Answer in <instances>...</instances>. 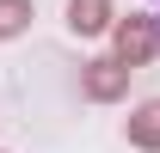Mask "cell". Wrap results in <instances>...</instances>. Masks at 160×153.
Listing matches in <instances>:
<instances>
[{"mask_svg": "<svg viewBox=\"0 0 160 153\" xmlns=\"http://www.w3.org/2000/svg\"><path fill=\"white\" fill-rule=\"evenodd\" d=\"M68 31H74V37L117 31V6H111V0H68Z\"/></svg>", "mask_w": 160, "mask_h": 153, "instance_id": "3", "label": "cell"}, {"mask_svg": "<svg viewBox=\"0 0 160 153\" xmlns=\"http://www.w3.org/2000/svg\"><path fill=\"white\" fill-rule=\"evenodd\" d=\"M154 19H160V12H154Z\"/></svg>", "mask_w": 160, "mask_h": 153, "instance_id": "6", "label": "cell"}, {"mask_svg": "<svg viewBox=\"0 0 160 153\" xmlns=\"http://www.w3.org/2000/svg\"><path fill=\"white\" fill-rule=\"evenodd\" d=\"M129 74H136V67H123L117 55H92L80 67V92L92 98V104H117V98L129 92Z\"/></svg>", "mask_w": 160, "mask_h": 153, "instance_id": "2", "label": "cell"}, {"mask_svg": "<svg viewBox=\"0 0 160 153\" xmlns=\"http://www.w3.org/2000/svg\"><path fill=\"white\" fill-rule=\"evenodd\" d=\"M123 135H129V147L160 153V98H142L136 110H129V123H123Z\"/></svg>", "mask_w": 160, "mask_h": 153, "instance_id": "4", "label": "cell"}, {"mask_svg": "<svg viewBox=\"0 0 160 153\" xmlns=\"http://www.w3.org/2000/svg\"><path fill=\"white\" fill-rule=\"evenodd\" d=\"M111 55L123 61V67H148V61L160 55V19H148V12H129V19H117V31H111Z\"/></svg>", "mask_w": 160, "mask_h": 153, "instance_id": "1", "label": "cell"}, {"mask_svg": "<svg viewBox=\"0 0 160 153\" xmlns=\"http://www.w3.org/2000/svg\"><path fill=\"white\" fill-rule=\"evenodd\" d=\"M31 19H37V6L31 0H0V43H12L31 31Z\"/></svg>", "mask_w": 160, "mask_h": 153, "instance_id": "5", "label": "cell"}]
</instances>
